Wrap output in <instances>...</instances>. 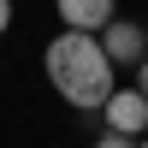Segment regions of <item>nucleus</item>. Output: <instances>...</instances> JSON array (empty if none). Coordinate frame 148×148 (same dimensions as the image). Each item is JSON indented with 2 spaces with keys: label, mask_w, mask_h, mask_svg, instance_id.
<instances>
[{
  "label": "nucleus",
  "mask_w": 148,
  "mask_h": 148,
  "mask_svg": "<svg viewBox=\"0 0 148 148\" xmlns=\"http://www.w3.org/2000/svg\"><path fill=\"white\" fill-rule=\"evenodd\" d=\"M42 71L53 83V95L65 107H77V113H101V101L119 89L113 59L101 53V42L89 30H59L47 42V53H42Z\"/></svg>",
  "instance_id": "f257e3e1"
},
{
  "label": "nucleus",
  "mask_w": 148,
  "mask_h": 148,
  "mask_svg": "<svg viewBox=\"0 0 148 148\" xmlns=\"http://www.w3.org/2000/svg\"><path fill=\"white\" fill-rule=\"evenodd\" d=\"M95 42H101V53L113 59V71L125 65V71H136L142 59H148V30L136 18H107L101 30H95Z\"/></svg>",
  "instance_id": "f03ea898"
},
{
  "label": "nucleus",
  "mask_w": 148,
  "mask_h": 148,
  "mask_svg": "<svg viewBox=\"0 0 148 148\" xmlns=\"http://www.w3.org/2000/svg\"><path fill=\"white\" fill-rule=\"evenodd\" d=\"M101 125L113 130V136H148V95L136 89V83H130V89H113L101 101Z\"/></svg>",
  "instance_id": "7ed1b4c3"
},
{
  "label": "nucleus",
  "mask_w": 148,
  "mask_h": 148,
  "mask_svg": "<svg viewBox=\"0 0 148 148\" xmlns=\"http://www.w3.org/2000/svg\"><path fill=\"white\" fill-rule=\"evenodd\" d=\"M53 12H59V24H65V30H101L107 18H119V6L113 0H53Z\"/></svg>",
  "instance_id": "20e7f679"
},
{
  "label": "nucleus",
  "mask_w": 148,
  "mask_h": 148,
  "mask_svg": "<svg viewBox=\"0 0 148 148\" xmlns=\"http://www.w3.org/2000/svg\"><path fill=\"white\" fill-rule=\"evenodd\" d=\"M95 148H136L130 136H113V130H101V136H95Z\"/></svg>",
  "instance_id": "39448f33"
},
{
  "label": "nucleus",
  "mask_w": 148,
  "mask_h": 148,
  "mask_svg": "<svg viewBox=\"0 0 148 148\" xmlns=\"http://www.w3.org/2000/svg\"><path fill=\"white\" fill-rule=\"evenodd\" d=\"M12 30V0H0V36Z\"/></svg>",
  "instance_id": "423d86ee"
},
{
  "label": "nucleus",
  "mask_w": 148,
  "mask_h": 148,
  "mask_svg": "<svg viewBox=\"0 0 148 148\" xmlns=\"http://www.w3.org/2000/svg\"><path fill=\"white\" fill-rule=\"evenodd\" d=\"M136 89L148 95V59H142V65H136Z\"/></svg>",
  "instance_id": "0eeeda50"
},
{
  "label": "nucleus",
  "mask_w": 148,
  "mask_h": 148,
  "mask_svg": "<svg viewBox=\"0 0 148 148\" xmlns=\"http://www.w3.org/2000/svg\"><path fill=\"white\" fill-rule=\"evenodd\" d=\"M136 148H148V136H136Z\"/></svg>",
  "instance_id": "6e6552de"
}]
</instances>
